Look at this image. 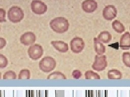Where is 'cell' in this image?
Instances as JSON below:
<instances>
[{"instance_id": "6da1fadb", "label": "cell", "mask_w": 130, "mask_h": 97, "mask_svg": "<svg viewBox=\"0 0 130 97\" xmlns=\"http://www.w3.org/2000/svg\"><path fill=\"white\" fill-rule=\"evenodd\" d=\"M50 26L51 29L56 33L63 34L68 31L70 24L66 18L58 17L51 20Z\"/></svg>"}, {"instance_id": "7a4b0ae2", "label": "cell", "mask_w": 130, "mask_h": 97, "mask_svg": "<svg viewBox=\"0 0 130 97\" xmlns=\"http://www.w3.org/2000/svg\"><path fill=\"white\" fill-rule=\"evenodd\" d=\"M24 16L23 10L18 6L11 7L8 11V18L12 23L20 22L23 19Z\"/></svg>"}, {"instance_id": "3957f363", "label": "cell", "mask_w": 130, "mask_h": 97, "mask_svg": "<svg viewBox=\"0 0 130 97\" xmlns=\"http://www.w3.org/2000/svg\"><path fill=\"white\" fill-rule=\"evenodd\" d=\"M56 62L55 59L52 57H44L39 63V68L42 72L48 73L55 68Z\"/></svg>"}, {"instance_id": "277c9868", "label": "cell", "mask_w": 130, "mask_h": 97, "mask_svg": "<svg viewBox=\"0 0 130 97\" xmlns=\"http://www.w3.org/2000/svg\"><path fill=\"white\" fill-rule=\"evenodd\" d=\"M28 54L29 58L32 60H37L41 57L43 55V48L40 44H32L28 48Z\"/></svg>"}, {"instance_id": "5b68a950", "label": "cell", "mask_w": 130, "mask_h": 97, "mask_svg": "<svg viewBox=\"0 0 130 97\" xmlns=\"http://www.w3.org/2000/svg\"><path fill=\"white\" fill-rule=\"evenodd\" d=\"M107 66L106 56L105 55H96L94 62L92 65L93 70L96 71H102L104 70Z\"/></svg>"}, {"instance_id": "8992f818", "label": "cell", "mask_w": 130, "mask_h": 97, "mask_svg": "<svg viewBox=\"0 0 130 97\" xmlns=\"http://www.w3.org/2000/svg\"><path fill=\"white\" fill-rule=\"evenodd\" d=\"M30 7L32 11L35 14L39 15L45 14L48 9L47 6L43 2L40 1V0H33V1H32Z\"/></svg>"}, {"instance_id": "52a82bcc", "label": "cell", "mask_w": 130, "mask_h": 97, "mask_svg": "<svg viewBox=\"0 0 130 97\" xmlns=\"http://www.w3.org/2000/svg\"><path fill=\"white\" fill-rule=\"evenodd\" d=\"M70 45L72 51L75 54H79L84 49L85 44L83 38L75 37L71 40Z\"/></svg>"}, {"instance_id": "ba28073f", "label": "cell", "mask_w": 130, "mask_h": 97, "mask_svg": "<svg viewBox=\"0 0 130 97\" xmlns=\"http://www.w3.org/2000/svg\"><path fill=\"white\" fill-rule=\"evenodd\" d=\"M117 9L115 6L108 5L106 6L103 11V16L107 21H112L115 19L117 15Z\"/></svg>"}, {"instance_id": "9c48e42d", "label": "cell", "mask_w": 130, "mask_h": 97, "mask_svg": "<svg viewBox=\"0 0 130 97\" xmlns=\"http://www.w3.org/2000/svg\"><path fill=\"white\" fill-rule=\"evenodd\" d=\"M36 36L32 32H26L20 37V42L25 46H29L36 41Z\"/></svg>"}, {"instance_id": "30bf717a", "label": "cell", "mask_w": 130, "mask_h": 97, "mask_svg": "<svg viewBox=\"0 0 130 97\" xmlns=\"http://www.w3.org/2000/svg\"><path fill=\"white\" fill-rule=\"evenodd\" d=\"M98 3L95 0H85L81 3V8L86 13H93L97 9Z\"/></svg>"}, {"instance_id": "8fae6325", "label": "cell", "mask_w": 130, "mask_h": 97, "mask_svg": "<svg viewBox=\"0 0 130 97\" xmlns=\"http://www.w3.org/2000/svg\"><path fill=\"white\" fill-rule=\"evenodd\" d=\"M119 46L122 50H127L130 48V33L126 32L121 36L120 39Z\"/></svg>"}, {"instance_id": "7c38bea8", "label": "cell", "mask_w": 130, "mask_h": 97, "mask_svg": "<svg viewBox=\"0 0 130 97\" xmlns=\"http://www.w3.org/2000/svg\"><path fill=\"white\" fill-rule=\"evenodd\" d=\"M51 43L55 49L60 52L65 53L68 51V44L62 40H53Z\"/></svg>"}, {"instance_id": "4fadbf2b", "label": "cell", "mask_w": 130, "mask_h": 97, "mask_svg": "<svg viewBox=\"0 0 130 97\" xmlns=\"http://www.w3.org/2000/svg\"><path fill=\"white\" fill-rule=\"evenodd\" d=\"M94 47L96 53L98 55H103L106 52V47L104 45L102 42L98 39L97 38L94 37Z\"/></svg>"}, {"instance_id": "5bb4252c", "label": "cell", "mask_w": 130, "mask_h": 97, "mask_svg": "<svg viewBox=\"0 0 130 97\" xmlns=\"http://www.w3.org/2000/svg\"><path fill=\"white\" fill-rule=\"evenodd\" d=\"M112 36L110 32L105 31L101 32L99 35L98 36V39L103 43L107 44L108 43L112 40Z\"/></svg>"}, {"instance_id": "9a60e30c", "label": "cell", "mask_w": 130, "mask_h": 97, "mask_svg": "<svg viewBox=\"0 0 130 97\" xmlns=\"http://www.w3.org/2000/svg\"><path fill=\"white\" fill-rule=\"evenodd\" d=\"M112 28L116 32L121 34L125 30V27L124 24L118 20H115L112 23Z\"/></svg>"}, {"instance_id": "2e32d148", "label": "cell", "mask_w": 130, "mask_h": 97, "mask_svg": "<svg viewBox=\"0 0 130 97\" xmlns=\"http://www.w3.org/2000/svg\"><path fill=\"white\" fill-rule=\"evenodd\" d=\"M107 77L109 79H121L123 77V75L120 71L113 69L108 71Z\"/></svg>"}, {"instance_id": "e0dca14e", "label": "cell", "mask_w": 130, "mask_h": 97, "mask_svg": "<svg viewBox=\"0 0 130 97\" xmlns=\"http://www.w3.org/2000/svg\"><path fill=\"white\" fill-rule=\"evenodd\" d=\"M67 78L62 72L60 71H55L51 73L48 76L47 79H66Z\"/></svg>"}, {"instance_id": "ac0fdd59", "label": "cell", "mask_w": 130, "mask_h": 97, "mask_svg": "<svg viewBox=\"0 0 130 97\" xmlns=\"http://www.w3.org/2000/svg\"><path fill=\"white\" fill-rule=\"evenodd\" d=\"M85 78L86 79H92V80H96L100 79V76L91 70H88L86 71L85 74Z\"/></svg>"}, {"instance_id": "d6986e66", "label": "cell", "mask_w": 130, "mask_h": 97, "mask_svg": "<svg viewBox=\"0 0 130 97\" xmlns=\"http://www.w3.org/2000/svg\"><path fill=\"white\" fill-rule=\"evenodd\" d=\"M30 78V72L28 69H23L20 71L19 76V79H29Z\"/></svg>"}, {"instance_id": "ffe728a7", "label": "cell", "mask_w": 130, "mask_h": 97, "mask_svg": "<svg viewBox=\"0 0 130 97\" xmlns=\"http://www.w3.org/2000/svg\"><path fill=\"white\" fill-rule=\"evenodd\" d=\"M123 62L125 65L130 68V53L128 52H124L123 54Z\"/></svg>"}, {"instance_id": "44dd1931", "label": "cell", "mask_w": 130, "mask_h": 97, "mask_svg": "<svg viewBox=\"0 0 130 97\" xmlns=\"http://www.w3.org/2000/svg\"><path fill=\"white\" fill-rule=\"evenodd\" d=\"M16 74L13 71H8L5 74L3 75V79H16Z\"/></svg>"}, {"instance_id": "7402d4cb", "label": "cell", "mask_w": 130, "mask_h": 97, "mask_svg": "<svg viewBox=\"0 0 130 97\" xmlns=\"http://www.w3.org/2000/svg\"><path fill=\"white\" fill-rule=\"evenodd\" d=\"M8 60L5 56L0 54V68H4L7 66Z\"/></svg>"}, {"instance_id": "603a6c76", "label": "cell", "mask_w": 130, "mask_h": 97, "mask_svg": "<svg viewBox=\"0 0 130 97\" xmlns=\"http://www.w3.org/2000/svg\"><path fill=\"white\" fill-rule=\"evenodd\" d=\"M6 12L3 8H0V22H6Z\"/></svg>"}, {"instance_id": "cb8c5ba5", "label": "cell", "mask_w": 130, "mask_h": 97, "mask_svg": "<svg viewBox=\"0 0 130 97\" xmlns=\"http://www.w3.org/2000/svg\"><path fill=\"white\" fill-rule=\"evenodd\" d=\"M82 75V74L80 70H75L72 72V76L75 79H79Z\"/></svg>"}, {"instance_id": "d4e9b609", "label": "cell", "mask_w": 130, "mask_h": 97, "mask_svg": "<svg viewBox=\"0 0 130 97\" xmlns=\"http://www.w3.org/2000/svg\"><path fill=\"white\" fill-rule=\"evenodd\" d=\"M6 40L2 37H0V50L2 49L6 45Z\"/></svg>"}, {"instance_id": "484cf974", "label": "cell", "mask_w": 130, "mask_h": 97, "mask_svg": "<svg viewBox=\"0 0 130 97\" xmlns=\"http://www.w3.org/2000/svg\"><path fill=\"white\" fill-rule=\"evenodd\" d=\"M1 78V72H0V79Z\"/></svg>"}, {"instance_id": "4316f807", "label": "cell", "mask_w": 130, "mask_h": 97, "mask_svg": "<svg viewBox=\"0 0 130 97\" xmlns=\"http://www.w3.org/2000/svg\"><path fill=\"white\" fill-rule=\"evenodd\" d=\"M0 31H1V27H0Z\"/></svg>"}, {"instance_id": "83f0119b", "label": "cell", "mask_w": 130, "mask_h": 97, "mask_svg": "<svg viewBox=\"0 0 130 97\" xmlns=\"http://www.w3.org/2000/svg\"><path fill=\"white\" fill-rule=\"evenodd\" d=\"M129 29H130V27H129Z\"/></svg>"}]
</instances>
